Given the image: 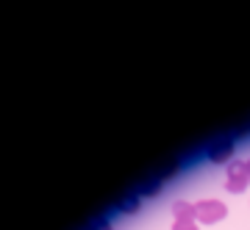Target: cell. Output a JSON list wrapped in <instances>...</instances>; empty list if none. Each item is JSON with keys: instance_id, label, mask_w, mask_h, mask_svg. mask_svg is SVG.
<instances>
[{"instance_id": "1", "label": "cell", "mask_w": 250, "mask_h": 230, "mask_svg": "<svg viewBox=\"0 0 250 230\" xmlns=\"http://www.w3.org/2000/svg\"><path fill=\"white\" fill-rule=\"evenodd\" d=\"M225 213H228V208L220 200H200V203H195V222H200V225H214V222L225 219Z\"/></svg>"}, {"instance_id": "2", "label": "cell", "mask_w": 250, "mask_h": 230, "mask_svg": "<svg viewBox=\"0 0 250 230\" xmlns=\"http://www.w3.org/2000/svg\"><path fill=\"white\" fill-rule=\"evenodd\" d=\"M248 186H250V177H248V169H245V161H231L228 164V183H225V189L231 194H242Z\"/></svg>"}, {"instance_id": "3", "label": "cell", "mask_w": 250, "mask_h": 230, "mask_svg": "<svg viewBox=\"0 0 250 230\" xmlns=\"http://www.w3.org/2000/svg\"><path fill=\"white\" fill-rule=\"evenodd\" d=\"M233 150H236V144H233V139H220V142H214L211 147H208V161L211 164H231V158H233Z\"/></svg>"}, {"instance_id": "4", "label": "cell", "mask_w": 250, "mask_h": 230, "mask_svg": "<svg viewBox=\"0 0 250 230\" xmlns=\"http://www.w3.org/2000/svg\"><path fill=\"white\" fill-rule=\"evenodd\" d=\"M172 216H175V222H189V219H195V205L192 203H175L172 205Z\"/></svg>"}, {"instance_id": "5", "label": "cell", "mask_w": 250, "mask_h": 230, "mask_svg": "<svg viewBox=\"0 0 250 230\" xmlns=\"http://www.w3.org/2000/svg\"><path fill=\"white\" fill-rule=\"evenodd\" d=\"M120 211H123V213H136V211H139V197L128 200L125 205H120Z\"/></svg>"}, {"instance_id": "6", "label": "cell", "mask_w": 250, "mask_h": 230, "mask_svg": "<svg viewBox=\"0 0 250 230\" xmlns=\"http://www.w3.org/2000/svg\"><path fill=\"white\" fill-rule=\"evenodd\" d=\"M172 230H200V228H197L195 219H189V222H175V225H172Z\"/></svg>"}, {"instance_id": "7", "label": "cell", "mask_w": 250, "mask_h": 230, "mask_svg": "<svg viewBox=\"0 0 250 230\" xmlns=\"http://www.w3.org/2000/svg\"><path fill=\"white\" fill-rule=\"evenodd\" d=\"M245 169H248V177H250V158H245Z\"/></svg>"}, {"instance_id": "8", "label": "cell", "mask_w": 250, "mask_h": 230, "mask_svg": "<svg viewBox=\"0 0 250 230\" xmlns=\"http://www.w3.org/2000/svg\"><path fill=\"white\" fill-rule=\"evenodd\" d=\"M108 228V225H106V222H103V225H100V230H106Z\"/></svg>"}, {"instance_id": "9", "label": "cell", "mask_w": 250, "mask_h": 230, "mask_svg": "<svg viewBox=\"0 0 250 230\" xmlns=\"http://www.w3.org/2000/svg\"><path fill=\"white\" fill-rule=\"evenodd\" d=\"M106 230H114V228H106Z\"/></svg>"}]
</instances>
